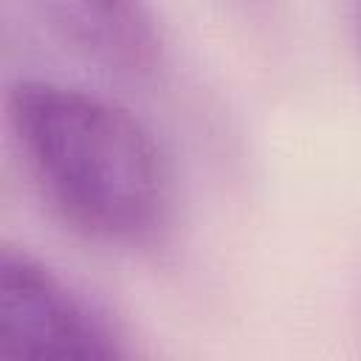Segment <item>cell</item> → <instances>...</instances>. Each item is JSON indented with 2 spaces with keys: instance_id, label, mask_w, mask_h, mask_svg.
<instances>
[{
  "instance_id": "4",
  "label": "cell",
  "mask_w": 361,
  "mask_h": 361,
  "mask_svg": "<svg viewBox=\"0 0 361 361\" xmlns=\"http://www.w3.org/2000/svg\"><path fill=\"white\" fill-rule=\"evenodd\" d=\"M344 14H347V28H350L353 45L361 56V0H344Z\"/></svg>"
},
{
  "instance_id": "2",
  "label": "cell",
  "mask_w": 361,
  "mask_h": 361,
  "mask_svg": "<svg viewBox=\"0 0 361 361\" xmlns=\"http://www.w3.org/2000/svg\"><path fill=\"white\" fill-rule=\"evenodd\" d=\"M130 353L121 327L90 296L25 248H3L0 358L96 361Z\"/></svg>"
},
{
  "instance_id": "1",
  "label": "cell",
  "mask_w": 361,
  "mask_h": 361,
  "mask_svg": "<svg viewBox=\"0 0 361 361\" xmlns=\"http://www.w3.org/2000/svg\"><path fill=\"white\" fill-rule=\"evenodd\" d=\"M6 118L42 203L76 234L116 248H149L169 231V161L127 107L82 87L23 79Z\"/></svg>"
},
{
  "instance_id": "3",
  "label": "cell",
  "mask_w": 361,
  "mask_h": 361,
  "mask_svg": "<svg viewBox=\"0 0 361 361\" xmlns=\"http://www.w3.org/2000/svg\"><path fill=\"white\" fill-rule=\"evenodd\" d=\"M54 34L102 71L141 79L161 62V34L147 0H34Z\"/></svg>"
}]
</instances>
